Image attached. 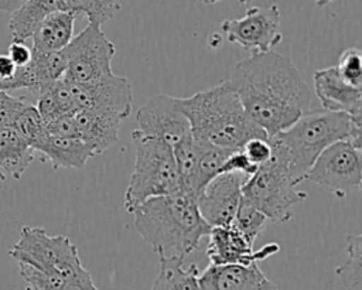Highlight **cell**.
<instances>
[{
  "label": "cell",
  "instance_id": "cell-34",
  "mask_svg": "<svg viewBox=\"0 0 362 290\" xmlns=\"http://www.w3.org/2000/svg\"><path fill=\"white\" fill-rule=\"evenodd\" d=\"M257 170V166L250 163V160L246 157L242 149L235 150L225 161V164L221 168V173H238L249 178L255 171Z\"/></svg>",
  "mask_w": 362,
  "mask_h": 290
},
{
  "label": "cell",
  "instance_id": "cell-43",
  "mask_svg": "<svg viewBox=\"0 0 362 290\" xmlns=\"http://www.w3.org/2000/svg\"><path fill=\"white\" fill-rule=\"evenodd\" d=\"M18 1H20V3H21V4H23V3H24V1H25V0H18Z\"/></svg>",
  "mask_w": 362,
  "mask_h": 290
},
{
  "label": "cell",
  "instance_id": "cell-4",
  "mask_svg": "<svg viewBox=\"0 0 362 290\" xmlns=\"http://www.w3.org/2000/svg\"><path fill=\"white\" fill-rule=\"evenodd\" d=\"M362 122L352 120L339 112H305L290 127L272 139L287 158L288 171L294 184L305 180V175L317 157L332 143L349 140L355 147L361 146Z\"/></svg>",
  "mask_w": 362,
  "mask_h": 290
},
{
  "label": "cell",
  "instance_id": "cell-3",
  "mask_svg": "<svg viewBox=\"0 0 362 290\" xmlns=\"http://www.w3.org/2000/svg\"><path fill=\"white\" fill-rule=\"evenodd\" d=\"M195 140L225 149H242L255 137H266L246 115L230 83L222 82L188 98H178Z\"/></svg>",
  "mask_w": 362,
  "mask_h": 290
},
{
  "label": "cell",
  "instance_id": "cell-12",
  "mask_svg": "<svg viewBox=\"0 0 362 290\" xmlns=\"http://www.w3.org/2000/svg\"><path fill=\"white\" fill-rule=\"evenodd\" d=\"M71 83L72 96L78 110H99L119 116L122 120L132 112L133 95L130 82L112 74L88 83Z\"/></svg>",
  "mask_w": 362,
  "mask_h": 290
},
{
  "label": "cell",
  "instance_id": "cell-28",
  "mask_svg": "<svg viewBox=\"0 0 362 290\" xmlns=\"http://www.w3.org/2000/svg\"><path fill=\"white\" fill-rule=\"evenodd\" d=\"M266 222V216L245 197L240 198V202L236 209L235 219L232 226L250 243L253 245L257 233L263 228Z\"/></svg>",
  "mask_w": 362,
  "mask_h": 290
},
{
  "label": "cell",
  "instance_id": "cell-24",
  "mask_svg": "<svg viewBox=\"0 0 362 290\" xmlns=\"http://www.w3.org/2000/svg\"><path fill=\"white\" fill-rule=\"evenodd\" d=\"M31 66L35 74L38 92L48 89L59 81L66 71V59L62 51L57 52H33Z\"/></svg>",
  "mask_w": 362,
  "mask_h": 290
},
{
  "label": "cell",
  "instance_id": "cell-7",
  "mask_svg": "<svg viewBox=\"0 0 362 290\" xmlns=\"http://www.w3.org/2000/svg\"><path fill=\"white\" fill-rule=\"evenodd\" d=\"M10 256L17 263L58 273L68 280L83 269L76 246L68 236H49L44 228L23 226L20 238L10 249Z\"/></svg>",
  "mask_w": 362,
  "mask_h": 290
},
{
  "label": "cell",
  "instance_id": "cell-23",
  "mask_svg": "<svg viewBox=\"0 0 362 290\" xmlns=\"http://www.w3.org/2000/svg\"><path fill=\"white\" fill-rule=\"evenodd\" d=\"M178 191L197 199L199 194V170H198V156L192 134L175 146H173Z\"/></svg>",
  "mask_w": 362,
  "mask_h": 290
},
{
  "label": "cell",
  "instance_id": "cell-16",
  "mask_svg": "<svg viewBox=\"0 0 362 290\" xmlns=\"http://www.w3.org/2000/svg\"><path fill=\"white\" fill-rule=\"evenodd\" d=\"M201 290H279L257 263L211 265L199 273Z\"/></svg>",
  "mask_w": 362,
  "mask_h": 290
},
{
  "label": "cell",
  "instance_id": "cell-18",
  "mask_svg": "<svg viewBox=\"0 0 362 290\" xmlns=\"http://www.w3.org/2000/svg\"><path fill=\"white\" fill-rule=\"evenodd\" d=\"M47 158L54 170L82 168L89 158L95 157V150L82 139L59 137L47 133V137L35 149Z\"/></svg>",
  "mask_w": 362,
  "mask_h": 290
},
{
  "label": "cell",
  "instance_id": "cell-22",
  "mask_svg": "<svg viewBox=\"0 0 362 290\" xmlns=\"http://www.w3.org/2000/svg\"><path fill=\"white\" fill-rule=\"evenodd\" d=\"M160 270L151 290H201L197 265L184 267L182 259L158 257Z\"/></svg>",
  "mask_w": 362,
  "mask_h": 290
},
{
  "label": "cell",
  "instance_id": "cell-1",
  "mask_svg": "<svg viewBox=\"0 0 362 290\" xmlns=\"http://www.w3.org/2000/svg\"><path fill=\"white\" fill-rule=\"evenodd\" d=\"M228 82L267 137L290 127L311 105V91L297 66L273 50L239 61Z\"/></svg>",
  "mask_w": 362,
  "mask_h": 290
},
{
  "label": "cell",
  "instance_id": "cell-30",
  "mask_svg": "<svg viewBox=\"0 0 362 290\" xmlns=\"http://www.w3.org/2000/svg\"><path fill=\"white\" fill-rule=\"evenodd\" d=\"M18 270L28 284L27 290H62L66 282L65 277L58 273L45 272L25 263H18Z\"/></svg>",
  "mask_w": 362,
  "mask_h": 290
},
{
  "label": "cell",
  "instance_id": "cell-15",
  "mask_svg": "<svg viewBox=\"0 0 362 290\" xmlns=\"http://www.w3.org/2000/svg\"><path fill=\"white\" fill-rule=\"evenodd\" d=\"M313 79L324 110L345 113L352 120L362 122V86L345 81L335 66L315 71Z\"/></svg>",
  "mask_w": 362,
  "mask_h": 290
},
{
  "label": "cell",
  "instance_id": "cell-13",
  "mask_svg": "<svg viewBox=\"0 0 362 290\" xmlns=\"http://www.w3.org/2000/svg\"><path fill=\"white\" fill-rule=\"evenodd\" d=\"M247 178L238 173H222L212 178L197 197V207L211 226H230Z\"/></svg>",
  "mask_w": 362,
  "mask_h": 290
},
{
  "label": "cell",
  "instance_id": "cell-2",
  "mask_svg": "<svg viewBox=\"0 0 362 290\" xmlns=\"http://www.w3.org/2000/svg\"><path fill=\"white\" fill-rule=\"evenodd\" d=\"M132 214L136 231L158 257L184 260L211 231L197 199L181 191L150 198Z\"/></svg>",
  "mask_w": 362,
  "mask_h": 290
},
{
  "label": "cell",
  "instance_id": "cell-26",
  "mask_svg": "<svg viewBox=\"0 0 362 290\" xmlns=\"http://www.w3.org/2000/svg\"><path fill=\"white\" fill-rule=\"evenodd\" d=\"M122 0H58V10L85 14L89 23L103 24L120 10Z\"/></svg>",
  "mask_w": 362,
  "mask_h": 290
},
{
  "label": "cell",
  "instance_id": "cell-36",
  "mask_svg": "<svg viewBox=\"0 0 362 290\" xmlns=\"http://www.w3.org/2000/svg\"><path fill=\"white\" fill-rule=\"evenodd\" d=\"M7 55L16 64V66L20 68V66H25L31 62L33 50L30 47H27L24 42L11 41V44L8 45V50H7Z\"/></svg>",
  "mask_w": 362,
  "mask_h": 290
},
{
  "label": "cell",
  "instance_id": "cell-17",
  "mask_svg": "<svg viewBox=\"0 0 362 290\" xmlns=\"http://www.w3.org/2000/svg\"><path fill=\"white\" fill-rule=\"evenodd\" d=\"M79 139L86 141L96 154L112 147L119 137L122 119L113 113L81 109L75 115Z\"/></svg>",
  "mask_w": 362,
  "mask_h": 290
},
{
  "label": "cell",
  "instance_id": "cell-19",
  "mask_svg": "<svg viewBox=\"0 0 362 290\" xmlns=\"http://www.w3.org/2000/svg\"><path fill=\"white\" fill-rule=\"evenodd\" d=\"M75 18L76 14L61 10L48 14L31 35L33 52L62 51L74 38Z\"/></svg>",
  "mask_w": 362,
  "mask_h": 290
},
{
  "label": "cell",
  "instance_id": "cell-11",
  "mask_svg": "<svg viewBox=\"0 0 362 290\" xmlns=\"http://www.w3.org/2000/svg\"><path fill=\"white\" fill-rule=\"evenodd\" d=\"M136 120L139 132L171 147L191 136L189 122L178 105V98L170 95H156L148 99L139 108Z\"/></svg>",
  "mask_w": 362,
  "mask_h": 290
},
{
  "label": "cell",
  "instance_id": "cell-8",
  "mask_svg": "<svg viewBox=\"0 0 362 290\" xmlns=\"http://www.w3.org/2000/svg\"><path fill=\"white\" fill-rule=\"evenodd\" d=\"M62 52L66 59L64 78L69 82L88 83L113 74L112 61L116 48L103 33L100 24L88 23Z\"/></svg>",
  "mask_w": 362,
  "mask_h": 290
},
{
  "label": "cell",
  "instance_id": "cell-29",
  "mask_svg": "<svg viewBox=\"0 0 362 290\" xmlns=\"http://www.w3.org/2000/svg\"><path fill=\"white\" fill-rule=\"evenodd\" d=\"M20 136L28 143V146L35 150L41 141L47 137L45 124L35 108V105H28L17 117L13 126Z\"/></svg>",
  "mask_w": 362,
  "mask_h": 290
},
{
  "label": "cell",
  "instance_id": "cell-14",
  "mask_svg": "<svg viewBox=\"0 0 362 290\" xmlns=\"http://www.w3.org/2000/svg\"><path fill=\"white\" fill-rule=\"evenodd\" d=\"M206 256L211 265H250L267 259L280 250L276 242L266 243L255 250L232 225L211 228Z\"/></svg>",
  "mask_w": 362,
  "mask_h": 290
},
{
  "label": "cell",
  "instance_id": "cell-33",
  "mask_svg": "<svg viewBox=\"0 0 362 290\" xmlns=\"http://www.w3.org/2000/svg\"><path fill=\"white\" fill-rule=\"evenodd\" d=\"M242 150L246 154V157L250 160V163H253L257 167L266 163L267 160H270L273 153L270 141L266 137H255L247 140L243 144Z\"/></svg>",
  "mask_w": 362,
  "mask_h": 290
},
{
  "label": "cell",
  "instance_id": "cell-20",
  "mask_svg": "<svg viewBox=\"0 0 362 290\" xmlns=\"http://www.w3.org/2000/svg\"><path fill=\"white\" fill-rule=\"evenodd\" d=\"M34 161V150L13 127L0 129V173L7 178L20 180Z\"/></svg>",
  "mask_w": 362,
  "mask_h": 290
},
{
  "label": "cell",
  "instance_id": "cell-32",
  "mask_svg": "<svg viewBox=\"0 0 362 290\" xmlns=\"http://www.w3.org/2000/svg\"><path fill=\"white\" fill-rule=\"evenodd\" d=\"M28 105L23 98L0 92V129L14 126L17 117Z\"/></svg>",
  "mask_w": 362,
  "mask_h": 290
},
{
  "label": "cell",
  "instance_id": "cell-35",
  "mask_svg": "<svg viewBox=\"0 0 362 290\" xmlns=\"http://www.w3.org/2000/svg\"><path fill=\"white\" fill-rule=\"evenodd\" d=\"M45 130L51 136H59V137H78V126L75 122L74 115H64L57 117L55 120L45 124Z\"/></svg>",
  "mask_w": 362,
  "mask_h": 290
},
{
  "label": "cell",
  "instance_id": "cell-6",
  "mask_svg": "<svg viewBox=\"0 0 362 290\" xmlns=\"http://www.w3.org/2000/svg\"><path fill=\"white\" fill-rule=\"evenodd\" d=\"M272 157L243 182L242 197L253 204L273 222H287L293 216V207L307 198L304 191L296 190L288 171L283 149L269 139Z\"/></svg>",
  "mask_w": 362,
  "mask_h": 290
},
{
  "label": "cell",
  "instance_id": "cell-25",
  "mask_svg": "<svg viewBox=\"0 0 362 290\" xmlns=\"http://www.w3.org/2000/svg\"><path fill=\"white\" fill-rule=\"evenodd\" d=\"M194 139V137H192ZM195 149L198 156V170H199V192L216 175H219L222 166L225 164L226 158L238 149H225L218 147L211 143L195 140Z\"/></svg>",
  "mask_w": 362,
  "mask_h": 290
},
{
  "label": "cell",
  "instance_id": "cell-9",
  "mask_svg": "<svg viewBox=\"0 0 362 290\" xmlns=\"http://www.w3.org/2000/svg\"><path fill=\"white\" fill-rule=\"evenodd\" d=\"M305 180L345 197L362 184V150L349 140L332 143L317 157Z\"/></svg>",
  "mask_w": 362,
  "mask_h": 290
},
{
  "label": "cell",
  "instance_id": "cell-37",
  "mask_svg": "<svg viewBox=\"0 0 362 290\" xmlns=\"http://www.w3.org/2000/svg\"><path fill=\"white\" fill-rule=\"evenodd\" d=\"M62 290H98V289L90 277V273L83 267L65 282V286Z\"/></svg>",
  "mask_w": 362,
  "mask_h": 290
},
{
  "label": "cell",
  "instance_id": "cell-42",
  "mask_svg": "<svg viewBox=\"0 0 362 290\" xmlns=\"http://www.w3.org/2000/svg\"><path fill=\"white\" fill-rule=\"evenodd\" d=\"M0 181H6V177L1 173H0Z\"/></svg>",
  "mask_w": 362,
  "mask_h": 290
},
{
  "label": "cell",
  "instance_id": "cell-38",
  "mask_svg": "<svg viewBox=\"0 0 362 290\" xmlns=\"http://www.w3.org/2000/svg\"><path fill=\"white\" fill-rule=\"evenodd\" d=\"M21 3L18 0H0V11H8L13 13L16 11Z\"/></svg>",
  "mask_w": 362,
  "mask_h": 290
},
{
  "label": "cell",
  "instance_id": "cell-27",
  "mask_svg": "<svg viewBox=\"0 0 362 290\" xmlns=\"http://www.w3.org/2000/svg\"><path fill=\"white\" fill-rule=\"evenodd\" d=\"M346 290H362V236H346V260L335 269Z\"/></svg>",
  "mask_w": 362,
  "mask_h": 290
},
{
  "label": "cell",
  "instance_id": "cell-41",
  "mask_svg": "<svg viewBox=\"0 0 362 290\" xmlns=\"http://www.w3.org/2000/svg\"><path fill=\"white\" fill-rule=\"evenodd\" d=\"M252 0H238V3L240 4V6H246V4H249Z\"/></svg>",
  "mask_w": 362,
  "mask_h": 290
},
{
  "label": "cell",
  "instance_id": "cell-10",
  "mask_svg": "<svg viewBox=\"0 0 362 290\" xmlns=\"http://www.w3.org/2000/svg\"><path fill=\"white\" fill-rule=\"evenodd\" d=\"M221 28L229 42L239 44L253 52H269L283 40L280 10L276 4L250 7L240 18L223 20Z\"/></svg>",
  "mask_w": 362,
  "mask_h": 290
},
{
  "label": "cell",
  "instance_id": "cell-39",
  "mask_svg": "<svg viewBox=\"0 0 362 290\" xmlns=\"http://www.w3.org/2000/svg\"><path fill=\"white\" fill-rule=\"evenodd\" d=\"M332 1H337V0H315V3H317L318 7H322V6L329 4V3H332Z\"/></svg>",
  "mask_w": 362,
  "mask_h": 290
},
{
  "label": "cell",
  "instance_id": "cell-31",
  "mask_svg": "<svg viewBox=\"0 0 362 290\" xmlns=\"http://www.w3.org/2000/svg\"><path fill=\"white\" fill-rule=\"evenodd\" d=\"M334 66L345 81L362 86V54L358 47L344 50Z\"/></svg>",
  "mask_w": 362,
  "mask_h": 290
},
{
  "label": "cell",
  "instance_id": "cell-40",
  "mask_svg": "<svg viewBox=\"0 0 362 290\" xmlns=\"http://www.w3.org/2000/svg\"><path fill=\"white\" fill-rule=\"evenodd\" d=\"M201 3H205V4H215V3H218V1H221V0H199Z\"/></svg>",
  "mask_w": 362,
  "mask_h": 290
},
{
  "label": "cell",
  "instance_id": "cell-5",
  "mask_svg": "<svg viewBox=\"0 0 362 290\" xmlns=\"http://www.w3.org/2000/svg\"><path fill=\"white\" fill-rule=\"evenodd\" d=\"M134 146V167L124 192V208L129 214L141 202L178 191L177 167L173 147L167 143L132 132Z\"/></svg>",
  "mask_w": 362,
  "mask_h": 290
},
{
  "label": "cell",
  "instance_id": "cell-21",
  "mask_svg": "<svg viewBox=\"0 0 362 290\" xmlns=\"http://www.w3.org/2000/svg\"><path fill=\"white\" fill-rule=\"evenodd\" d=\"M54 11H58V0H25L11 13L8 28L13 41L25 42L37 25Z\"/></svg>",
  "mask_w": 362,
  "mask_h": 290
}]
</instances>
